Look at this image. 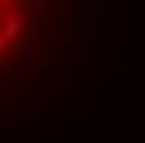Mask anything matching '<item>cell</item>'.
<instances>
[{"label":"cell","mask_w":145,"mask_h":143,"mask_svg":"<svg viewBox=\"0 0 145 143\" xmlns=\"http://www.w3.org/2000/svg\"><path fill=\"white\" fill-rule=\"evenodd\" d=\"M60 0H0V102L39 80L52 58Z\"/></svg>","instance_id":"1"}]
</instances>
